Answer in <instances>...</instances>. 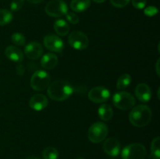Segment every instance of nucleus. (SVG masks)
I'll list each match as a JSON object with an SVG mask.
<instances>
[{"label":"nucleus","instance_id":"nucleus-2","mask_svg":"<svg viewBox=\"0 0 160 159\" xmlns=\"http://www.w3.org/2000/svg\"><path fill=\"white\" fill-rule=\"evenodd\" d=\"M152 110L145 104L133 107L129 114V120L133 126L136 127H144L150 123L152 119Z\"/></svg>","mask_w":160,"mask_h":159},{"label":"nucleus","instance_id":"nucleus-26","mask_svg":"<svg viewBox=\"0 0 160 159\" xmlns=\"http://www.w3.org/2000/svg\"><path fill=\"white\" fill-rule=\"evenodd\" d=\"M66 17H67V20L72 24H78L80 21L78 16L74 12H67L66 14Z\"/></svg>","mask_w":160,"mask_h":159},{"label":"nucleus","instance_id":"nucleus-11","mask_svg":"<svg viewBox=\"0 0 160 159\" xmlns=\"http://www.w3.org/2000/svg\"><path fill=\"white\" fill-rule=\"evenodd\" d=\"M105 153L111 157H117L120 154L121 146L118 140L113 137L106 139L102 145Z\"/></svg>","mask_w":160,"mask_h":159},{"label":"nucleus","instance_id":"nucleus-25","mask_svg":"<svg viewBox=\"0 0 160 159\" xmlns=\"http://www.w3.org/2000/svg\"><path fill=\"white\" fill-rule=\"evenodd\" d=\"M24 0H12L10 3V9L13 12H17L23 7Z\"/></svg>","mask_w":160,"mask_h":159},{"label":"nucleus","instance_id":"nucleus-9","mask_svg":"<svg viewBox=\"0 0 160 159\" xmlns=\"http://www.w3.org/2000/svg\"><path fill=\"white\" fill-rule=\"evenodd\" d=\"M110 98V91L109 89L102 86L93 87L88 92V98L92 102L100 104L107 101Z\"/></svg>","mask_w":160,"mask_h":159},{"label":"nucleus","instance_id":"nucleus-15","mask_svg":"<svg viewBox=\"0 0 160 159\" xmlns=\"http://www.w3.org/2000/svg\"><path fill=\"white\" fill-rule=\"evenodd\" d=\"M5 55L9 60L14 62H20L23 59V51L13 45H9L5 49Z\"/></svg>","mask_w":160,"mask_h":159},{"label":"nucleus","instance_id":"nucleus-5","mask_svg":"<svg viewBox=\"0 0 160 159\" xmlns=\"http://www.w3.org/2000/svg\"><path fill=\"white\" fill-rule=\"evenodd\" d=\"M121 155L123 159H145L146 149L142 143H131L123 148Z\"/></svg>","mask_w":160,"mask_h":159},{"label":"nucleus","instance_id":"nucleus-29","mask_svg":"<svg viewBox=\"0 0 160 159\" xmlns=\"http://www.w3.org/2000/svg\"><path fill=\"white\" fill-rule=\"evenodd\" d=\"M146 0H132V5L138 9H142L146 6Z\"/></svg>","mask_w":160,"mask_h":159},{"label":"nucleus","instance_id":"nucleus-33","mask_svg":"<svg viewBox=\"0 0 160 159\" xmlns=\"http://www.w3.org/2000/svg\"><path fill=\"white\" fill-rule=\"evenodd\" d=\"M93 2H95L96 3H102L104 2H106V0H92Z\"/></svg>","mask_w":160,"mask_h":159},{"label":"nucleus","instance_id":"nucleus-17","mask_svg":"<svg viewBox=\"0 0 160 159\" xmlns=\"http://www.w3.org/2000/svg\"><path fill=\"white\" fill-rule=\"evenodd\" d=\"M98 114L100 119L104 122H108L112 119L113 116V110L109 104H103L98 108Z\"/></svg>","mask_w":160,"mask_h":159},{"label":"nucleus","instance_id":"nucleus-24","mask_svg":"<svg viewBox=\"0 0 160 159\" xmlns=\"http://www.w3.org/2000/svg\"><path fill=\"white\" fill-rule=\"evenodd\" d=\"M11 41L14 45L17 46H23L26 43V38L24 35L20 33H14L11 36Z\"/></svg>","mask_w":160,"mask_h":159},{"label":"nucleus","instance_id":"nucleus-35","mask_svg":"<svg viewBox=\"0 0 160 159\" xmlns=\"http://www.w3.org/2000/svg\"><path fill=\"white\" fill-rule=\"evenodd\" d=\"M78 159H84V158H83V157H78Z\"/></svg>","mask_w":160,"mask_h":159},{"label":"nucleus","instance_id":"nucleus-23","mask_svg":"<svg viewBox=\"0 0 160 159\" xmlns=\"http://www.w3.org/2000/svg\"><path fill=\"white\" fill-rule=\"evenodd\" d=\"M59 155V151L53 147H48L42 153V157L44 159H58Z\"/></svg>","mask_w":160,"mask_h":159},{"label":"nucleus","instance_id":"nucleus-19","mask_svg":"<svg viewBox=\"0 0 160 159\" xmlns=\"http://www.w3.org/2000/svg\"><path fill=\"white\" fill-rule=\"evenodd\" d=\"M55 31L59 36H66L70 31V26L64 20H57L53 25Z\"/></svg>","mask_w":160,"mask_h":159},{"label":"nucleus","instance_id":"nucleus-27","mask_svg":"<svg viewBox=\"0 0 160 159\" xmlns=\"http://www.w3.org/2000/svg\"><path fill=\"white\" fill-rule=\"evenodd\" d=\"M159 12V9H157V8L156 7V6H148V7H146L145 9V10H144V13H145V16H147V17H154V16H156V14Z\"/></svg>","mask_w":160,"mask_h":159},{"label":"nucleus","instance_id":"nucleus-16","mask_svg":"<svg viewBox=\"0 0 160 159\" xmlns=\"http://www.w3.org/2000/svg\"><path fill=\"white\" fill-rule=\"evenodd\" d=\"M58 57L53 53H46L41 60V65L45 70H52L57 65Z\"/></svg>","mask_w":160,"mask_h":159},{"label":"nucleus","instance_id":"nucleus-10","mask_svg":"<svg viewBox=\"0 0 160 159\" xmlns=\"http://www.w3.org/2000/svg\"><path fill=\"white\" fill-rule=\"evenodd\" d=\"M44 45L49 51L61 53L64 49L63 41L56 34H48L44 37Z\"/></svg>","mask_w":160,"mask_h":159},{"label":"nucleus","instance_id":"nucleus-6","mask_svg":"<svg viewBox=\"0 0 160 159\" xmlns=\"http://www.w3.org/2000/svg\"><path fill=\"white\" fill-rule=\"evenodd\" d=\"M51 77L45 70H37L31 78V86L36 91H42L50 84Z\"/></svg>","mask_w":160,"mask_h":159},{"label":"nucleus","instance_id":"nucleus-20","mask_svg":"<svg viewBox=\"0 0 160 159\" xmlns=\"http://www.w3.org/2000/svg\"><path fill=\"white\" fill-rule=\"evenodd\" d=\"M131 75L128 74V73H124V74L121 75L120 77L118 78L117 82V88L118 90H123L126 89L130 86L131 84Z\"/></svg>","mask_w":160,"mask_h":159},{"label":"nucleus","instance_id":"nucleus-30","mask_svg":"<svg viewBox=\"0 0 160 159\" xmlns=\"http://www.w3.org/2000/svg\"><path fill=\"white\" fill-rule=\"evenodd\" d=\"M17 72L19 75H20V76H21V75H23V73H24V68H23V65H21V64L17 65Z\"/></svg>","mask_w":160,"mask_h":159},{"label":"nucleus","instance_id":"nucleus-31","mask_svg":"<svg viewBox=\"0 0 160 159\" xmlns=\"http://www.w3.org/2000/svg\"><path fill=\"white\" fill-rule=\"evenodd\" d=\"M29 2L33 3V4H39V3L43 2L45 0H28Z\"/></svg>","mask_w":160,"mask_h":159},{"label":"nucleus","instance_id":"nucleus-14","mask_svg":"<svg viewBox=\"0 0 160 159\" xmlns=\"http://www.w3.org/2000/svg\"><path fill=\"white\" fill-rule=\"evenodd\" d=\"M136 97L140 101L143 103L148 102L152 98V90L149 86L146 84H138L134 90Z\"/></svg>","mask_w":160,"mask_h":159},{"label":"nucleus","instance_id":"nucleus-28","mask_svg":"<svg viewBox=\"0 0 160 159\" xmlns=\"http://www.w3.org/2000/svg\"><path fill=\"white\" fill-rule=\"evenodd\" d=\"M131 0H110V2L114 7L123 8L128 5Z\"/></svg>","mask_w":160,"mask_h":159},{"label":"nucleus","instance_id":"nucleus-22","mask_svg":"<svg viewBox=\"0 0 160 159\" xmlns=\"http://www.w3.org/2000/svg\"><path fill=\"white\" fill-rule=\"evenodd\" d=\"M12 13L8 9H0V26H5L12 20Z\"/></svg>","mask_w":160,"mask_h":159},{"label":"nucleus","instance_id":"nucleus-13","mask_svg":"<svg viewBox=\"0 0 160 159\" xmlns=\"http://www.w3.org/2000/svg\"><path fill=\"white\" fill-rule=\"evenodd\" d=\"M48 101L46 96L42 94H37L31 97L29 101V105L33 110L40 112L44 110L48 106Z\"/></svg>","mask_w":160,"mask_h":159},{"label":"nucleus","instance_id":"nucleus-12","mask_svg":"<svg viewBox=\"0 0 160 159\" xmlns=\"http://www.w3.org/2000/svg\"><path fill=\"white\" fill-rule=\"evenodd\" d=\"M43 53L42 45L38 41H31L24 48V54L30 59H38Z\"/></svg>","mask_w":160,"mask_h":159},{"label":"nucleus","instance_id":"nucleus-32","mask_svg":"<svg viewBox=\"0 0 160 159\" xmlns=\"http://www.w3.org/2000/svg\"><path fill=\"white\" fill-rule=\"evenodd\" d=\"M159 60H160L159 59H158L157 62H156V73H157L158 76H159Z\"/></svg>","mask_w":160,"mask_h":159},{"label":"nucleus","instance_id":"nucleus-1","mask_svg":"<svg viewBox=\"0 0 160 159\" xmlns=\"http://www.w3.org/2000/svg\"><path fill=\"white\" fill-rule=\"evenodd\" d=\"M73 93V86L64 80H58L52 82L48 85L47 90L48 97L56 101H62L68 99Z\"/></svg>","mask_w":160,"mask_h":159},{"label":"nucleus","instance_id":"nucleus-21","mask_svg":"<svg viewBox=\"0 0 160 159\" xmlns=\"http://www.w3.org/2000/svg\"><path fill=\"white\" fill-rule=\"evenodd\" d=\"M151 157L152 159H160V138L156 137L151 144Z\"/></svg>","mask_w":160,"mask_h":159},{"label":"nucleus","instance_id":"nucleus-18","mask_svg":"<svg viewBox=\"0 0 160 159\" xmlns=\"http://www.w3.org/2000/svg\"><path fill=\"white\" fill-rule=\"evenodd\" d=\"M91 5V0H72L70 8L76 12H82L87 10Z\"/></svg>","mask_w":160,"mask_h":159},{"label":"nucleus","instance_id":"nucleus-7","mask_svg":"<svg viewBox=\"0 0 160 159\" xmlns=\"http://www.w3.org/2000/svg\"><path fill=\"white\" fill-rule=\"evenodd\" d=\"M45 12L52 17H60L68 12V6L63 0H51L45 6Z\"/></svg>","mask_w":160,"mask_h":159},{"label":"nucleus","instance_id":"nucleus-34","mask_svg":"<svg viewBox=\"0 0 160 159\" xmlns=\"http://www.w3.org/2000/svg\"><path fill=\"white\" fill-rule=\"evenodd\" d=\"M25 159H40V158L38 157H35V156H31V157H28Z\"/></svg>","mask_w":160,"mask_h":159},{"label":"nucleus","instance_id":"nucleus-4","mask_svg":"<svg viewBox=\"0 0 160 159\" xmlns=\"http://www.w3.org/2000/svg\"><path fill=\"white\" fill-rule=\"evenodd\" d=\"M112 103L120 110H129L135 104V98L131 93L127 91H120L112 97Z\"/></svg>","mask_w":160,"mask_h":159},{"label":"nucleus","instance_id":"nucleus-3","mask_svg":"<svg viewBox=\"0 0 160 159\" xmlns=\"http://www.w3.org/2000/svg\"><path fill=\"white\" fill-rule=\"evenodd\" d=\"M109 129L105 123L97 122L89 127L88 137L92 143H98L103 141L107 137Z\"/></svg>","mask_w":160,"mask_h":159},{"label":"nucleus","instance_id":"nucleus-8","mask_svg":"<svg viewBox=\"0 0 160 159\" xmlns=\"http://www.w3.org/2000/svg\"><path fill=\"white\" fill-rule=\"evenodd\" d=\"M70 46L76 50H84L88 47L89 39L84 32L80 31H73L68 37Z\"/></svg>","mask_w":160,"mask_h":159}]
</instances>
